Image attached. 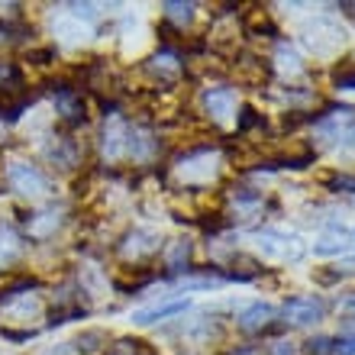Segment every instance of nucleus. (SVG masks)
Masks as SVG:
<instances>
[{
    "label": "nucleus",
    "instance_id": "obj_1",
    "mask_svg": "<svg viewBox=\"0 0 355 355\" xmlns=\"http://www.w3.org/2000/svg\"><path fill=\"white\" fill-rule=\"evenodd\" d=\"M259 252L271 262H300L304 259V243L291 233H278V230H262L255 236Z\"/></svg>",
    "mask_w": 355,
    "mask_h": 355
},
{
    "label": "nucleus",
    "instance_id": "obj_2",
    "mask_svg": "<svg viewBox=\"0 0 355 355\" xmlns=\"http://www.w3.org/2000/svg\"><path fill=\"white\" fill-rule=\"evenodd\" d=\"M7 184L10 191H17L23 197H39V194H49V178L29 165V162H10L7 168Z\"/></svg>",
    "mask_w": 355,
    "mask_h": 355
},
{
    "label": "nucleus",
    "instance_id": "obj_3",
    "mask_svg": "<svg viewBox=\"0 0 355 355\" xmlns=\"http://www.w3.org/2000/svg\"><path fill=\"white\" fill-rule=\"evenodd\" d=\"M307 46L313 55H333L343 42H346V33H343V26H336L333 19H313L307 26Z\"/></svg>",
    "mask_w": 355,
    "mask_h": 355
},
{
    "label": "nucleus",
    "instance_id": "obj_4",
    "mask_svg": "<svg viewBox=\"0 0 355 355\" xmlns=\"http://www.w3.org/2000/svg\"><path fill=\"white\" fill-rule=\"evenodd\" d=\"M323 313H327V304L320 297H291V300H284V307H281V317H284V323H291V327L320 323Z\"/></svg>",
    "mask_w": 355,
    "mask_h": 355
},
{
    "label": "nucleus",
    "instance_id": "obj_5",
    "mask_svg": "<svg viewBox=\"0 0 355 355\" xmlns=\"http://www.w3.org/2000/svg\"><path fill=\"white\" fill-rule=\"evenodd\" d=\"M204 107L216 123H226L236 113V91L233 87H210L204 94Z\"/></svg>",
    "mask_w": 355,
    "mask_h": 355
},
{
    "label": "nucleus",
    "instance_id": "obj_6",
    "mask_svg": "<svg viewBox=\"0 0 355 355\" xmlns=\"http://www.w3.org/2000/svg\"><path fill=\"white\" fill-rule=\"evenodd\" d=\"M275 317H278V310L271 307V304H249L245 310H239L236 327L245 329V333H262V329L271 327V320Z\"/></svg>",
    "mask_w": 355,
    "mask_h": 355
},
{
    "label": "nucleus",
    "instance_id": "obj_7",
    "mask_svg": "<svg viewBox=\"0 0 355 355\" xmlns=\"http://www.w3.org/2000/svg\"><path fill=\"white\" fill-rule=\"evenodd\" d=\"M352 249V230H343V226H333L327 233H320L313 252L317 255H339V252H349Z\"/></svg>",
    "mask_w": 355,
    "mask_h": 355
},
{
    "label": "nucleus",
    "instance_id": "obj_8",
    "mask_svg": "<svg viewBox=\"0 0 355 355\" xmlns=\"http://www.w3.org/2000/svg\"><path fill=\"white\" fill-rule=\"evenodd\" d=\"M55 107H58V116L65 123H71V126L85 123V101H81V94L71 91V87H62V91L55 94Z\"/></svg>",
    "mask_w": 355,
    "mask_h": 355
},
{
    "label": "nucleus",
    "instance_id": "obj_9",
    "mask_svg": "<svg viewBox=\"0 0 355 355\" xmlns=\"http://www.w3.org/2000/svg\"><path fill=\"white\" fill-rule=\"evenodd\" d=\"M191 307L187 300H171V304H155V307H146V310H136L132 313V323L136 327H149V323H159L165 317H178V313H184Z\"/></svg>",
    "mask_w": 355,
    "mask_h": 355
},
{
    "label": "nucleus",
    "instance_id": "obj_10",
    "mask_svg": "<svg viewBox=\"0 0 355 355\" xmlns=\"http://www.w3.org/2000/svg\"><path fill=\"white\" fill-rule=\"evenodd\" d=\"M130 243H136V245H123V255H126V259H146V255L159 252V236L149 233V230H132Z\"/></svg>",
    "mask_w": 355,
    "mask_h": 355
},
{
    "label": "nucleus",
    "instance_id": "obj_11",
    "mask_svg": "<svg viewBox=\"0 0 355 355\" xmlns=\"http://www.w3.org/2000/svg\"><path fill=\"white\" fill-rule=\"evenodd\" d=\"M165 262H168L171 271H187V262H191V243H187V239H178V243L168 249V255H165Z\"/></svg>",
    "mask_w": 355,
    "mask_h": 355
},
{
    "label": "nucleus",
    "instance_id": "obj_12",
    "mask_svg": "<svg viewBox=\"0 0 355 355\" xmlns=\"http://www.w3.org/2000/svg\"><path fill=\"white\" fill-rule=\"evenodd\" d=\"M194 3H165V17L175 19L178 26H184V23H191L194 19Z\"/></svg>",
    "mask_w": 355,
    "mask_h": 355
},
{
    "label": "nucleus",
    "instance_id": "obj_13",
    "mask_svg": "<svg viewBox=\"0 0 355 355\" xmlns=\"http://www.w3.org/2000/svg\"><path fill=\"white\" fill-rule=\"evenodd\" d=\"M333 355H355V333L333 339Z\"/></svg>",
    "mask_w": 355,
    "mask_h": 355
},
{
    "label": "nucleus",
    "instance_id": "obj_14",
    "mask_svg": "<svg viewBox=\"0 0 355 355\" xmlns=\"http://www.w3.org/2000/svg\"><path fill=\"white\" fill-rule=\"evenodd\" d=\"M307 355H333V339L329 336H317L307 343Z\"/></svg>",
    "mask_w": 355,
    "mask_h": 355
},
{
    "label": "nucleus",
    "instance_id": "obj_15",
    "mask_svg": "<svg viewBox=\"0 0 355 355\" xmlns=\"http://www.w3.org/2000/svg\"><path fill=\"white\" fill-rule=\"evenodd\" d=\"M336 87H343V91H355V68H343V71H336Z\"/></svg>",
    "mask_w": 355,
    "mask_h": 355
},
{
    "label": "nucleus",
    "instance_id": "obj_16",
    "mask_svg": "<svg viewBox=\"0 0 355 355\" xmlns=\"http://www.w3.org/2000/svg\"><path fill=\"white\" fill-rule=\"evenodd\" d=\"M343 275H355V255H349L336 265V278H343Z\"/></svg>",
    "mask_w": 355,
    "mask_h": 355
},
{
    "label": "nucleus",
    "instance_id": "obj_17",
    "mask_svg": "<svg viewBox=\"0 0 355 355\" xmlns=\"http://www.w3.org/2000/svg\"><path fill=\"white\" fill-rule=\"evenodd\" d=\"M271 355H297V349H294V343H275Z\"/></svg>",
    "mask_w": 355,
    "mask_h": 355
},
{
    "label": "nucleus",
    "instance_id": "obj_18",
    "mask_svg": "<svg viewBox=\"0 0 355 355\" xmlns=\"http://www.w3.org/2000/svg\"><path fill=\"white\" fill-rule=\"evenodd\" d=\"M233 355H262V349H255V346H245V349H236Z\"/></svg>",
    "mask_w": 355,
    "mask_h": 355
},
{
    "label": "nucleus",
    "instance_id": "obj_19",
    "mask_svg": "<svg viewBox=\"0 0 355 355\" xmlns=\"http://www.w3.org/2000/svg\"><path fill=\"white\" fill-rule=\"evenodd\" d=\"M346 310H355V294H352V297L346 300Z\"/></svg>",
    "mask_w": 355,
    "mask_h": 355
},
{
    "label": "nucleus",
    "instance_id": "obj_20",
    "mask_svg": "<svg viewBox=\"0 0 355 355\" xmlns=\"http://www.w3.org/2000/svg\"><path fill=\"white\" fill-rule=\"evenodd\" d=\"M352 243H355V230H352Z\"/></svg>",
    "mask_w": 355,
    "mask_h": 355
}]
</instances>
